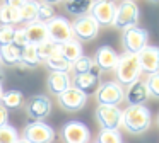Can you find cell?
Here are the masks:
<instances>
[{"label":"cell","instance_id":"14","mask_svg":"<svg viewBox=\"0 0 159 143\" xmlns=\"http://www.w3.org/2000/svg\"><path fill=\"white\" fill-rule=\"evenodd\" d=\"M26 112L31 119L41 121L43 118H46L52 112V101L45 95H34L26 104Z\"/></svg>","mask_w":159,"mask_h":143},{"label":"cell","instance_id":"34","mask_svg":"<svg viewBox=\"0 0 159 143\" xmlns=\"http://www.w3.org/2000/svg\"><path fill=\"white\" fill-rule=\"evenodd\" d=\"M14 39V27L12 26H0V46H7Z\"/></svg>","mask_w":159,"mask_h":143},{"label":"cell","instance_id":"39","mask_svg":"<svg viewBox=\"0 0 159 143\" xmlns=\"http://www.w3.org/2000/svg\"><path fill=\"white\" fill-rule=\"evenodd\" d=\"M2 94H4V90H2V85H0V97H2Z\"/></svg>","mask_w":159,"mask_h":143},{"label":"cell","instance_id":"6","mask_svg":"<svg viewBox=\"0 0 159 143\" xmlns=\"http://www.w3.org/2000/svg\"><path fill=\"white\" fill-rule=\"evenodd\" d=\"M96 99L98 104L103 106H118L125 99V89L118 82H106L99 85L96 90Z\"/></svg>","mask_w":159,"mask_h":143},{"label":"cell","instance_id":"30","mask_svg":"<svg viewBox=\"0 0 159 143\" xmlns=\"http://www.w3.org/2000/svg\"><path fill=\"white\" fill-rule=\"evenodd\" d=\"M53 17H55V9H53L52 3H46V2L38 3V22L46 24V22H50Z\"/></svg>","mask_w":159,"mask_h":143},{"label":"cell","instance_id":"18","mask_svg":"<svg viewBox=\"0 0 159 143\" xmlns=\"http://www.w3.org/2000/svg\"><path fill=\"white\" fill-rule=\"evenodd\" d=\"M46 85H48L50 94L57 95V97H58L60 94H63L69 87H72L69 73H62V72H52V73L48 75Z\"/></svg>","mask_w":159,"mask_h":143},{"label":"cell","instance_id":"2","mask_svg":"<svg viewBox=\"0 0 159 143\" xmlns=\"http://www.w3.org/2000/svg\"><path fill=\"white\" fill-rule=\"evenodd\" d=\"M140 63H139V56L132 53H123L118 58V65L115 68V73H116V80L118 84H125L130 85L134 82L139 80L140 77Z\"/></svg>","mask_w":159,"mask_h":143},{"label":"cell","instance_id":"5","mask_svg":"<svg viewBox=\"0 0 159 143\" xmlns=\"http://www.w3.org/2000/svg\"><path fill=\"white\" fill-rule=\"evenodd\" d=\"M121 41H123V48H125V53H132V54H139L145 46H147V41H149V34L145 29L135 26L130 27L123 32L121 36Z\"/></svg>","mask_w":159,"mask_h":143},{"label":"cell","instance_id":"38","mask_svg":"<svg viewBox=\"0 0 159 143\" xmlns=\"http://www.w3.org/2000/svg\"><path fill=\"white\" fill-rule=\"evenodd\" d=\"M17 143H28V141H26V140H22V138H19V140H17Z\"/></svg>","mask_w":159,"mask_h":143},{"label":"cell","instance_id":"3","mask_svg":"<svg viewBox=\"0 0 159 143\" xmlns=\"http://www.w3.org/2000/svg\"><path fill=\"white\" fill-rule=\"evenodd\" d=\"M139 15H140V12H139V7L135 2H121L120 5H116V12H115V19L111 26L127 31L137 26Z\"/></svg>","mask_w":159,"mask_h":143},{"label":"cell","instance_id":"31","mask_svg":"<svg viewBox=\"0 0 159 143\" xmlns=\"http://www.w3.org/2000/svg\"><path fill=\"white\" fill-rule=\"evenodd\" d=\"M98 143H121V135L118 129H101Z\"/></svg>","mask_w":159,"mask_h":143},{"label":"cell","instance_id":"37","mask_svg":"<svg viewBox=\"0 0 159 143\" xmlns=\"http://www.w3.org/2000/svg\"><path fill=\"white\" fill-rule=\"evenodd\" d=\"M4 78H5V75H4V70L0 68V85H2V82H4Z\"/></svg>","mask_w":159,"mask_h":143},{"label":"cell","instance_id":"15","mask_svg":"<svg viewBox=\"0 0 159 143\" xmlns=\"http://www.w3.org/2000/svg\"><path fill=\"white\" fill-rule=\"evenodd\" d=\"M139 63H140V70L145 73H157L159 72V48L157 46H147L137 54Z\"/></svg>","mask_w":159,"mask_h":143},{"label":"cell","instance_id":"24","mask_svg":"<svg viewBox=\"0 0 159 143\" xmlns=\"http://www.w3.org/2000/svg\"><path fill=\"white\" fill-rule=\"evenodd\" d=\"M0 104L4 106L5 109H17L19 106L22 104V92L17 90V89H12V90H7L2 94L0 97Z\"/></svg>","mask_w":159,"mask_h":143},{"label":"cell","instance_id":"7","mask_svg":"<svg viewBox=\"0 0 159 143\" xmlns=\"http://www.w3.org/2000/svg\"><path fill=\"white\" fill-rule=\"evenodd\" d=\"M46 29H48V39L57 44H63L74 39L72 26L65 17H53L50 22H46Z\"/></svg>","mask_w":159,"mask_h":143},{"label":"cell","instance_id":"10","mask_svg":"<svg viewBox=\"0 0 159 143\" xmlns=\"http://www.w3.org/2000/svg\"><path fill=\"white\" fill-rule=\"evenodd\" d=\"M62 138L65 143H89L91 133L84 123L69 121L62 128Z\"/></svg>","mask_w":159,"mask_h":143},{"label":"cell","instance_id":"36","mask_svg":"<svg viewBox=\"0 0 159 143\" xmlns=\"http://www.w3.org/2000/svg\"><path fill=\"white\" fill-rule=\"evenodd\" d=\"M7 121H9V111L0 104V126L7 124Z\"/></svg>","mask_w":159,"mask_h":143},{"label":"cell","instance_id":"17","mask_svg":"<svg viewBox=\"0 0 159 143\" xmlns=\"http://www.w3.org/2000/svg\"><path fill=\"white\" fill-rule=\"evenodd\" d=\"M149 99V92L144 82L137 80L134 84L128 85L127 92H125V101L128 106H144V102Z\"/></svg>","mask_w":159,"mask_h":143},{"label":"cell","instance_id":"16","mask_svg":"<svg viewBox=\"0 0 159 143\" xmlns=\"http://www.w3.org/2000/svg\"><path fill=\"white\" fill-rule=\"evenodd\" d=\"M118 58L120 54L113 50L111 46H99L96 51V58H94V65H96L99 70H115L118 65Z\"/></svg>","mask_w":159,"mask_h":143},{"label":"cell","instance_id":"20","mask_svg":"<svg viewBox=\"0 0 159 143\" xmlns=\"http://www.w3.org/2000/svg\"><path fill=\"white\" fill-rule=\"evenodd\" d=\"M60 54H62V56L69 61V63H74V61H77L80 56H84L82 44H80L77 39L67 41V43L60 44Z\"/></svg>","mask_w":159,"mask_h":143},{"label":"cell","instance_id":"33","mask_svg":"<svg viewBox=\"0 0 159 143\" xmlns=\"http://www.w3.org/2000/svg\"><path fill=\"white\" fill-rule=\"evenodd\" d=\"M144 84H145V87H147L149 95H154V97L159 99V72L157 73L147 75V80H145Z\"/></svg>","mask_w":159,"mask_h":143},{"label":"cell","instance_id":"11","mask_svg":"<svg viewBox=\"0 0 159 143\" xmlns=\"http://www.w3.org/2000/svg\"><path fill=\"white\" fill-rule=\"evenodd\" d=\"M72 82H74L72 87L79 89L82 94H86V95L93 94V92H96L98 89H99V68L94 65L89 72L75 75Z\"/></svg>","mask_w":159,"mask_h":143},{"label":"cell","instance_id":"23","mask_svg":"<svg viewBox=\"0 0 159 143\" xmlns=\"http://www.w3.org/2000/svg\"><path fill=\"white\" fill-rule=\"evenodd\" d=\"M39 63H41V61H39V58H38L34 44H28V46H24L21 50V61H19L21 67L33 68V67H38Z\"/></svg>","mask_w":159,"mask_h":143},{"label":"cell","instance_id":"22","mask_svg":"<svg viewBox=\"0 0 159 143\" xmlns=\"http://www.w3.org/2000/svg\"><path fill=\"white\" fill-rule=\"evenodd\" d=\"M0 22H2V26H14V24L22 22L19 9L9 5V3L0 5Z\"/></svg>","mask_w":159,"mask_h":143},{"label":"cell","instance_id":"29","mask_svg":"<svg viewBox=\"0 0 159 143\" xmlns=\"http://www.w3.org/2000/svg\"><path fill=\"white\" fill-rule=\"evenodd\" d=\"M19 135L17 129L11 124H4L0 126V143H17Z\"/></svg>","mask_w":159,"mask_h":143},{"label":"cell","instance_id":"1","mask_svg":"<svg viewBox=\"0 0 159 143\" xmlns=\"http://www.w3.org/2000/svg\"><path fill=\"white\" fill-rule=\"evenodd\" d=\"M152 116L145 106H128L121 111V126L132 135H140L151 126Z\"/></svg>","mask_w":159,"mask_h":143},{"label":"cell","instance_id":"26","mask_svg":"<svg viewBox=\"0 0 159 143\" xmlns=\"http://www.w3.org/2000/svg\"><path fill=\"white\" fill-rule=\"evenodd\" d=\"M19 14H21V20L31 24L38 20V3L36 2H21L19 7Z\"/></svg>","mask_w":159,"mask_h":143},{"label":"cell","instance_id":"28","mask_svg":"<svg viewBox=\"0 0 159 143\" xmlns=\"http://www.w3.org/2000/svg\"><path fill=\"white\" fill-rule=\"evenodd\" d=\"M45 63L48 65V68H50L52 72H62V73H67V72L72 68V63H69V61H67L60 53H57L55 56L48 58Z\"/></svg>","mask_w":159,"mask_h":143},{"label":"cell","instance_id":"35","mask_svg":"<svg viewBox=\"0 0 159 143\" xmlns=\"http://www.w3.org/2000/svg\"><path fill=\"white\" fill-rule=\"evenodd\" d=\"M12 43L19 48H24L28 46V39H26V34H24V29H14V39Z\"/></svg>","mask_w":159,"mask_h":143},{"label":"cell","instance_id":"4","mask_svg":"<svg viewBox=\"0 0 159 143\" xmlns=\"http://www.w3.org/2000/svg\"><path fill=\"white\" fill-rule=\"evenodd\" d=\"M55 138V131L50 124L43 121H33L22 131V140L28 143H52Z\"/></svg>","mask_w":159,"mask_h":143},{"label":"cell","instance_id":"13","mask_svg":"<svg viewBox=\"0 0 159 143\" xmlns=\"http://www.w3.org/2000/svg\"><path fill=\"white\" fill-rule=\"evenodd\" d=\"M87 102V95L82 94L79 89L69 87L63 94L58 95V104L65 111H80Z\"/></svg>","mask_w":159,"mask_h":143},{"label":"cell","instance_id":"27","mask_svg":"<svg viewBox=\"0 0 159 143\" xmlns=\"http://www.w3.org/2000/svg\"><path fill=\"white\" fill-rule=\"evenodd\" d=\"M91 5H93V2H87V0H70V2L65 3V9L72 15L82 17L87 15V12L91 10Z\"/></svg>","mask_w":159,"mask_h":143},{"label":"cell","instance_id":"40","mask_svg":"<svg viewBox=\"0 0 159 143\" xmlns=\"http://www.w3.org/2000/svg\"><path fill=\"white\" fill-rule=\"evenodd\" d=\"M157 123H159V116H157Z\"/></svg>","mask_w":159,"mask_h":143},{"label":"cell","instance_id":"9","mask_svg":"<svg viewBox=\"0 0 159 143\" xmlns=\"http://www.w3.org/2000/svg\"><path fill=\"white\" fill-rule=\"evenodd\" d=\"M96 118L103 129H118L121 126V111L118 109V106L98 104Z\"/></svg>","mask_w":159,"mask_h":143},{"label":"cell","instance_id":"32","mask_svg":"<svg viewBox=\"0 0 159 143\" xmlns=\"http://www.w3.org/2000/svg\"><path fill=\"white\" fill-rule=\"evenodd\" d=\"M93 67H94V61L91 60L89 56H80L77 61L72 63V68H74V72H75V75L86 73V72H89Z\"/></svg>","mask_w":159,"mask_h":143},{"label":"cell","instance_id":"21","mask_svg":"<svg viewBox=\"0 0 159 143\" xmlns=\"http://www.w3.org/2000/svg\"><path fill=\"white\" fill-rule=\"evenodd\" d=\"M21 50L22 48L16 46L14 43L7 44V46H0V61H4L5 65H19Z\"/></svg>","mask_w":159,"mask_h":143},{"label":"cell","instance_id":"41","mask_svg":"<svg viewBox=\"0 0 159 143\" xmlns=\"http://www.w3.org/2000/svg\"><path fill=\"white\" fill-rule=\"evenodd\" d=\"M96 143H98V141H96Z\"/></svg>","mask_w":159,"mask_h":143},{"label":"cell","instance_id":"19","mask_svg":"<svg viewBox=\"0 0 159 143\" xmlns=\"http://www.w3.org/2000/svg\"><path fill=\"white\" fill-rule=\"evenodd\" d=\"M24 34H26V39H28V44H38L45 43L48 39V29H46V24L43 22H31L24 27Z\"/></svg>","mask_w":159,"mask_h":143},{"label":"cell","instance_id":"12","mask_svg":"<svg viewBox=\"0 0 159 143\" xmlns=\"http://www.w3.org/2000/svg\"><path fill=\"white\" fill-rule=\"evenodd\" d=\"M89 15L98 22V26H111L116 12V5L113 2H93Z\"/></svg>","mask_w":159,"mask_h":143},{"label":"cell","instance_id":"8","mask_svg":"<svg viewBox=\"0 0 159 143\" xmlns=\"http://www.w3.org/2000/svg\"><path fill=\"white\" fill-rule=\"evenodd\" d=\"M72 34L77 37V41H93L99 32V26L91 15H82L77 17L72 24ZM74 37V39H75Z\"/></svg>","mask_w":159,"mask_h":143},{"label":"cell","instance_id":"25","mask_svg":"<svg viewBox=\"0 0 159 143\" xmlns=\"http://www.w3.org/2000/svg\"><path fill=\"white\" fill-rule=\"evenodd\" d=\"M36 53H38L39 61H46L48 58H52V56H55L57 53H60V44L46 39L45 43H41V44L36 46Z\"/></svg>","mask_w":159,"mask_h":143}]
</instances>
